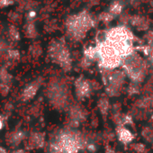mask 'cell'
Here are the masks:
<instances>
[{
  "mask_svg": "<svg viewBox=\"0 0 153 153\" xmlns=\"http://www.w3.org/2000/svg\"><path fill=\"white\" fill-rule=\"evenodd\" d=\"M96 25V18L87 10L69 16L65 22L68 35L75 41L82 40L86 36V33L94 28Z\"/></svg>",
  "mask_w": 153,
  "mask_h": 153,
  "instance_id": "1",
  "label": "cell"
},
{
  "mask_svg": "<svg viewBox=\"0 0 153 153\" xmlns=\"http://www.w3.org/2000/svg\"><path fill=\"white\" fill-rule=\"evenodd\" d=\"M48 53L51 59L59 64L61 68H69L71 63L70 53L63 41L57 40L51 42L49 45Z\"/></svg>",
  "mask_w": 153,
  "mask_h": 153,
  "instance_id": "2",
  "label": "cell"
},
{
  "mask_svg": "<svg viewBox=\"0 0 153 153\" xmlns=\"http://www.w3.org/2000/svg\"><path fill=\"white\" fill-rule=\"evenodd\" d=\"M40 88V81L39 80H34L29 84H27L21 94V98L24 102H27L32 100L37 94L38 90Z\"/></svg>",
  "mask_w": 153,
  "mask_h": 153,
  "instance_id": "3",
  "label": "cell"
},
{
  "mask_svg": "<svg viewBox=\"0 0 153 153\" xmlns=\"http://www.w3.org/2000/svg\"><path fill=\"white\" fill-rule=\"evenodd\" d=\"M26 139V135L25 131L21 129L15 130L7 134V143L12 147H17L19 146Z\"/></svg>",
  "mask_w": 153,
  "mask_h": 153,
  "instance_id": "4",
  "label": "cell"
},
{
  "mask_svg": "<svg viewBox=\"0 0 153 153\" xmlns=\"http://www.w3.org/2000/svg\"><path fill=\"white\" fill-rule=\"evenodd\" d=\"M45 144V136L42 132H33L27 140L29 149H40Z\"/></svg>",
  "mask_w": 153,
  "mask_h": 153,
  "instance_id": "5",
  "label": "cell"
},
{
  "mask_svg": "<svg viewBox=\"0 0 153 153\" xmlns=\"http://www.w3.org/2000/svg\"><path fill=\"white\" fill-rule=\"evenodd\" d=\"M130 24L140 31H145L149 27V20L146 16L135 15L131 16Z\"/></svg>",
  "mask_w": 153,
  "mask_h": 153,
  "instance_id": "6",
  "label": "cell"
},
{
  "mask_svg": "<svg viewBox=\"0 0 153 153\" xmlns=\"http://www.w3.org/2000/svg\"><path fill=\"white\" fill-rule=\"evenodd\" d=\"M123 9H124V5L122 1H120V0H114L108 7L107 11L115 17V16H119L123 15Z\"/></svg>",
  "mask_w": 153,
  "mask_h": 153,
  "instance_id": "7",
  "label": "cell"
},
{
  "mask_svg": "<svg viewBox=\"0 0 153 153\" xmlns=\"http://www.w3.org/2000/svg\"><path fill=\"white\" fill-rule=\"evenodd\" d=\"M25 34L29 39H34L38 35V31L34 22H26L24 27Z\"/></svg>",
  "mask_w": 153,
  "mask_h": 153,
  "instance_id": "8",
  "label": "cell"
},
{
  "mask_svg": "<svg viewBox=\"0 0 153 153\" xmlns=\"http://www.w3.org/2000/svg\"><path fill=\"white\" fill-rule=\"evenodd\" d=\"M13 82V76L8 72L6 67L0 68V84L11 86Z\"/></svg>",
  "mask_w": 153,
  "mask_h": 153,
  "instance_id": "9",
  "label": "cell"
},
{
  "mask_svg": "<svg viewBox=\"0 0 153 153\" xmlns=\"http://www.w3.org/2000/svg\"><path fill=\"white\" fill-rule=\"evenodd\" d=\"M7 35H8V38L11 42H19L20 39H21V35H20V32L18 30V28L14 25H10L8 26V29H7Z\"/></svg>",
  "mask_w": 153,
  "mask_h": 153,
  "instance_id": "10",
  "label": "cell"
},
{
  "mask_svg": "<svg viewBox=\"0 0 153 153\" xmlns=\"http://www.w3.org/2000/svg\"><path fill=\"white\" fill-rule=\"evenodd\" d=\"M7 59V60L9 61H17L20 59L21 58V53L18 50L16 49H14V48H8L7 52H6V55H5Z\"/></svg>",
  "mask_w": 153,
  "mask_h": 153,
  "instance_id": "11",
  "label": "cell"
},
{
  "mask_svg": "<svg viewBox=\"0 0 153 153\" xmlns=\"http://www.w3.org/2000/svg\"><path fill=\"white\" fill-rule=\"evenodd\" d=\"M76 90H78L79 96H88V94L89 93V90H90V88H89V85L88 82L86 81H79V84L76 86Z\"/></svg>",
  "mask_w": 153,
  "mask_h": 153,
  "instance_id": "12",
  "label": "cell"
},
{
  "mask_svg": "<svg viewBox=\"0 0 153 153\" xmlns=\"http://www.w3.org/2000/svg\"><path fill=\"white\" fill-rule=\"evenodd\" d=\"M118 134H119V139L124 143L130 142L132 140V134L129 130H126V129L123 128V129L120 130Z\"/></svg>",
  "mask_w": 153,
  "mask_h": 153,
  "instance_id": "13",
  "label": "cell"
},
{
  "mask_svg": "<svg viewBox=\"0 0 153 153\" xmlns=\"http://www.w3.org/2000/svg\"><path fill=\"white\" fill-rule=\"evenodd\" d=\"M114 16H112L108 11H105L103 13H101L99 16H98V20L103 22L104 24H109L111 23L113 20H114Z\"/></svg>",
  "mask_w": 153,
  "mask_h": 153,
  "instance_id": "14",
  "label": "cell"
},
{
  "mask_svg": "<svg viewBox=\"0 0 153 153\" xmlns=\"http://www.w3.org/2000/svg\"><path fill=\"white\" fill-rule=\"evenodd\" d=\"M37 17V11L35 9H29L25 14L26 22H34Z\"/></svg>",
  "mask_w": 153,
  "mask_h": 153,
  "instance_id": "15",
  "label": "cell"
},
{
  "mask_svg": "<svg viewBox=\"0 0 153 153\" xmlns=\"http://www.w3.org/2000/svg\"><path fill=\"white\" fill-rule=\"evenodd\" d=\"M30 51H31V54L33 55V56H39L41 53H42V48L39 46V45H37L36 43L35 44H33L32 46H31V48H30Z\"/></svg>",
  "mask_w": 153,
  "mask_h": 153,
  "instance_id": "16",
  "label": "cell"
},
{
  "mask_svg": "<svg viewBox=\"0 0 153 153\" xmlns=\"http://www.w3.org/2000/svg\"><path fill=\"white\" fill-rule=\"evenodd\" d=\"M15 5V0H0V8H7Z\"/></svg>",
  "mask_w": 153,
  "mask_h": 153,
  "instance_id": "17",
  "label": "cell"
},
{
  "mask_svg": "<svg viewBox=\"0 0 153 153\" xmlns=\"http://www.w3.org/2000/svg\"><path fill=\"white\" fill-rule=\"evenodd\" d=\"M6 123H7V117L5 115L0 114V131L5 128Z\"/></svg>",
  "mask_w": 153,
  "mask_h": 153,
  "instance_id": "18",
  "label": "cell"
},
{
  "mask_svg": "<svg viewBox=\"0 0 153 153\" xmlns=\"http://www.w3.org/2000/svg\"><path fill=\"white\" fill-rule=\"evenodd\" d=\"M88 2L89 7H94V6H97V4L99 3V0H88Z\"/></svg>",
  "mask_w": 153,
  "mask_h": 153,
  "instance_id": "19",
  "label": "cell"
},
{
  "mask_svg": "<svg viewBox=\"0 0 153 153\" xmlns=\"http://www.w3.org/2000/svg\"><path fill=\"white\" fill-rule=\"evenodd\" d=\"M13 153H28V152L25 149H17L14 150Z\"/></svg>",
  "mask_w": 153,
  "mask_h": 153,
  "instance_id": "20",
  "label": "cell"
},
{
  "mask_svg": "<svg viewBox=\"0 0 153 153\" xmlns=\"http://www.w3.org/2000/svg\"><path fill=\"white\" fill-rule=\"evenodd\" d=\"M0 153H10L6 148L4 147H0Z\"/></svg>",
  "mask_w": 153,
  "mask_h": 153,
  "instance_id": "21",
  "label": "cell"
}]
</instances>
